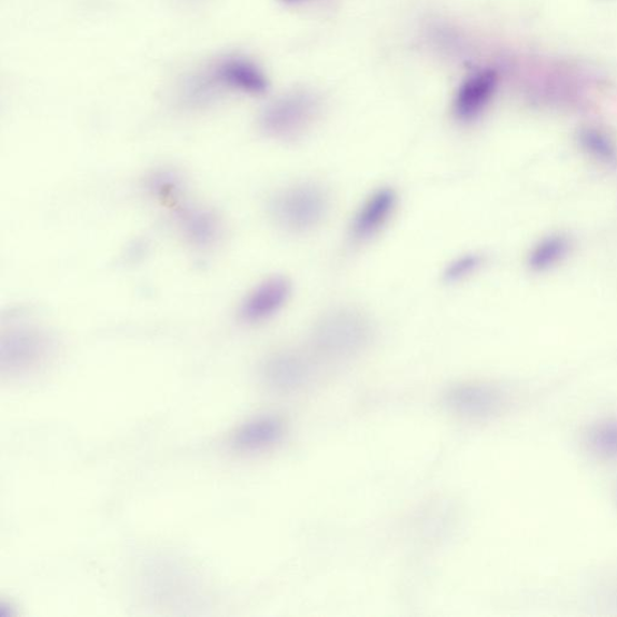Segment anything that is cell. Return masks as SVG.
I'll list each match as a JSON object with an SVG mask.
<instances>
[{
	"instance_id": "cell-1",
	"label": "cell",
	"mask_w": 617,
	"mask_h": 617,
	"mask_svg": "<svg viewBox=\"0 0 617 617\" xmlns=\"http://www.w3.org/2000/svg\"><path fill=\"white\" fill-rule=\"evenodd\" d=\"M371 335L367 315L352 308H339L324 315L315 325L311 344L320 356L342 360L365 350Z\"/></svg>"
},
{
	"instance_id": "cell-2",
	"label": "cell",
	"mask_w": 617,
	"mask_h": 617,
	"mask_svg": "<svg viewBox=\"0 0 617 617\" xmlns=\"http://www.w3.org/2000/svg\"><path fill=\"white\" fill-rule=\"evenodd\" d=\"M269 82L262 69L242 56H225L188 83V97L202 102L219 91L263 94Z\"/></svg>"
},
{
	"instance_id": "cell-3",
	"label": "cell",
	"mask_w": 617,
	"mask_h": 617,
	"mask_svg": "<svg viewBox=\"0 0 617 617\" xmlns=\"http://www.w3.org/2000/svg\"><path fill=\"white\" fill-rule=\"evenodd\" d=\"M329 209V198L321 186L297 183L271 200L270 210L277 222L293 233H306L321 225Z\"/></svg>"
},
{
	"instance_id": "cell-4",
	"label": "cell",
	"mask_w": 617,
	"mask_h": 617,
	"mask_svg": "<svg viewBox=\"0 0 617 617\" xmlns=\"http://www.w3.org/2000/svg\"><path fill=\"white\" fill-rule=\"evenodd\" d=\"M320 112L317 97L307 91L285 94L271 102L262 112V131L276 139L293 140L303 135Z\"/></svg>"
},
{
	"instance_id": "cell-5",
	"label": "cell",
	"mask_w": 617,
	"mask_h": 617,
	"mask_svg": "<svg viewBox=\"0 0 617 617\" xmlns=\"http://www.w3.org/2000/svg\"><path fill=\"white\" fill-rule=\"evenodd\" d=\"M445 399L447 406L464 418L489 420L511 407L514 395L497 384L467 382L454 387Z\"/></svg>"
},
{
	"instance_id": "cell-6",
	"label": "cell",
	"mask_w": 617,
	"mask_h": 617,
	"mask_svg": "<svg viewBox=\"0 0 617 617\" xmlns=\"http://www.w3.org/2000/svg\"><path fill=\"white\" fill-rule=\"evenodd\" d=\"M292 286L283 277H272L243 299L239 310L240 319L247 324H260L275 317L290 299Z\"/></svg>"
},
{
	"instance_id": "cell-7",
	"label": "cell",
	"mask_w": 617,
	"mask_h": 617,
	"mask_svg": "<svg viewBox=\"0 0 617 617\" xmlns=\"http://www.w3.org/2000/svg\"><path fill=\"white\" fill-rule=\"evenodd\" d=\"M312 372L308 358L296 351H281L270 356L263 367V378L270 389L292 392L306 386Z\"/></svg>"
},
{
	"instance_id": "cell-8",
	"label": "cell",
	"mask_w": 617,
	"mask_h": 617,
	"mask_svg": "<svg viewBox=\"0 0 617 617\" xmlns=\"http://www.w3.org/2000/svg\"><path fill=\"white\" fill-rule=\"evenodd\" d=\"M397 206V195L391 189L372 192L355 213L350 227V238L361 243L377 236L390 220Z\"/></svg>"
},
{
	"instance_id": "cell-9",
	"label": "cell",
	"mask_w": 617,
	"mask_h": 617,
	"mask_svg": "<svg viewBox=\"0 0 617 617\" xmlns=\"http://www.w3.org/2000/svg\"><path fill=\"white\" fill-rule=\"evenodd\" d=\"M498 84V73L484 69L471 74L457 91L454 99V113L458 120L472 121L490 103Z\"/></svg>"
},
{
	"instance_id": "cell-10",
	"label": "cell",
	"mask_w": 617,
	"mask_h": 617,
	"mask_svg": "<svg viewBox=\"0 0 617 617\" xmlns=\"http://www.w3.org/2000/svg\"><path fill=\"white\" fill-rule=\"evenodd\" d=\"M285 434V424L278 416L266 415L252 419L237 429L233 447L239 451L263 450L277 444Z\"/></svg>"
},
{
	"instance_id": "cell-11",
	"label": "cell",
	"mask_w": 617,
	"mask_h": 617,
	"mask_svg": "<svg viewBox=\"0 0 617 617\" xmlns=\"http://www.w3.org/2000/svg\"><path fill=\"white\" fill-rule=\"evenodd\" d=\"M588 455L600 464H617V415H609L588 425L583 434Z\"/></svg>"
},
{
	"instance_id": "cell-12",
	"label": "cell",
	"mask_w": 617,
	"mask_h": 617,
	"mask_svg": "<svg viewBox=\"0 0 617 617\" xmlns=\"http://www.w3.org/2000/svg\"><path fill=\"white\" fill-rule=\"evenodd\" d=\"M47 341L40 336L19 334L3 342V366L10 369L32 368L40 362L47 349Z\"/></svg>"
},
{
	"instance_id": "cell-13",
	"label": "cell",
	"mask_w": 617,
	"mask_h": 617,
	"mask_svg": "<svg viewBox=\"0 0 617 617\" xmlns=\"http://www.w3.org/2000/svg\"><path fill=\"white\" fill-rule=\"evenodd\" d=\"M568 240L564 237L545 239L530 255L529 265L537 270L548 269L563 260L568 251Z\"/></svg>"
},
{
	"instance_id": "cell-14",
	"label": "cell",
	"mask_w": 617,
	"mask_h": 617,
	"mask_svg": "<svg viewBox=\"0 0 617 617\" xmlns=\"http://www.w3.org/2000/svg\"><path fill=\"white\" fill-rule=\"evenodd\" d=\"M183 226L189 236L199 243L210 242L217 237L218 225L210 215L200 210L183 213Z\"/></svg>"
},
{
	"instance_id": "cell-15",
	"label": "cell",
	"mask_w": 617,
	"mask_h": 617,
	"mask_svg": "<svg viewBox=\"0 0 617 617\" xmlns=\"http://www.w3.org/2000/svg\"><path fill=\"white\" fill-rule=\"evenodd\" d=\"M481 265V257L478 255H466L456 258L445 271V279L450 282L461 281L472 275Z\"/></svg>"
},
{
	"instance_id": "cell-16",
	"label": "cell",
	"mask_w": 617,
	"mask_h": 617,
	"mask_svg": "<svg viewBox=\"0 0 617 617\" xmlns=\"http://www.w3.org/2000/svg\"><path fill=\"white\" fill-rule=\"evenodd\" d=\"M583 142L587 150L595 153L598 159L603 161H614L615 151L609 141L597 132H585L583 135Z\"/></svg>"
},
{
	"instance_id": "cell-17",
	"label": "cell",
	"mask_w": 617,
	"mask_h": 617,
	"mask_svg": "<svg viewBox=\"0 0 617 617\" xmlns=\"http://www.w3.org/2000/svg\"><path fill=\"white\" fill-rule=\"evenodd\" d=\"M280 2L289 6L301 4L306 2H310V0H280Z\"/></svg>"
},
{
	"instance_id": "cell-18",
	"label": "cell",
	"mask_w": 617,
	"mask_h": 617,
	"mask_svg": "<svg viewBox=\"0 0 617 617\" xmlns=\"http://www.w3.org/2000/svg\"><path fill=\"white\" fill-rule=\"evenodd\" d=\"M614 495H615V504H616V507H617V487H616V490H615Z\"/></svg>"
}]
</instances>
